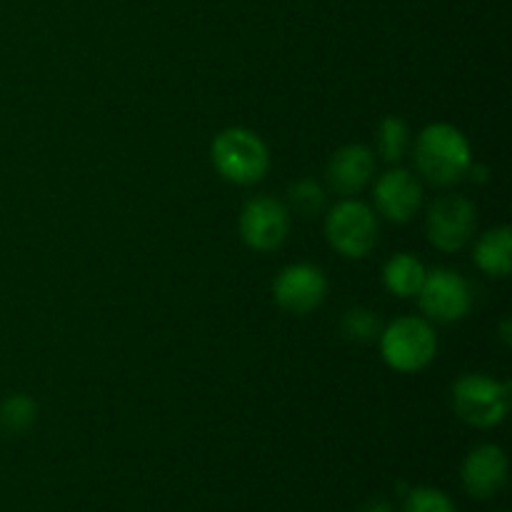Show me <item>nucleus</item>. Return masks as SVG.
Returning a JSON list of instances; mask_svg holds the SVG:
<instances>
[{
	"instance_id": "9d476101",
	"label": "nucleus",
	"mask_w": 512,
	"mask_h": 512,
	"mask_svg": "<svg viewBox=\"0 0 512 512\" xmlns=\"http://www.w3.org/2000/svg\"><path fill=\"white\" fill-rule=\"evenodd\" d=\"M373 200L378 213L390 223H410L423 205V185L410 170L393 168L378 178Z\"/></svg>"
},
{
	"instance_id": "6e6552de",
	"label": "nucleus",
	"mask_w": 512,
	"mask_h": 512,
	"mask_svg": "<svg viewBox=\"0 0 512 512\" xmlns=\"http://www.w3.org/2000/svg\"><path fill=\"white\" fill-rule=\"evenodd\" d=\"M290 233V210L273 195H255L240 210V238L250 250L270 253Z\"/></svg>"
},
{
	"instance_id": "6ab92c4d",
	"label": "nucleus",
	"mask_w": 512,
	"mask_h": 512,
	"mask_svg": "<svg viewBox=\"0 0 512 512\" xmlns=\"http://www.w3.org/2000/svg\"><path fill=\"white\" fill-rule=\"evenodd\" d=\"M405 512H458L453 500L435 488H415L405 498Z\"/></svg>"
},
{
	"instance_id": "39448f33",
	"label": "nucleus",
	"mask_w": 512,
	"mask_h": 512,
	"mask_svg": "<svg viewBox=\"0 0 512 512\" xmlns=\"http://www.w3.org/2000/svg\"><path fill=\"white\" fill-rule=\"evenodd\" d=\"M325 238L343 258H365L378 243V218L360 200H340L325 218Z\"/></svg>"
},
{
	"instance_id": "ddd939ff",
	"label": "nucleus",
	"mask_w": 512,
	"mask_h": 512,
	"mask_svg": "<svg viewBox=\"0 0 512 512\" xmlns=\"http://www.w3.org/2000/svg\"><path fill=\"white\" fill-rule=\"evenodd\" d=\"M473 258L475 265L490 278H508L512 273V230L508 225L480 235Z\"/></svg>"
},
{
	"instance_id": "a211bd4d",
	"label": "nucleus",
	"mask_w": 512,
	"mask_h": 512,
	"mask_svg": "<svg viewBox=\"0 0 512 512\" xmlns=\"http://www.w3.org/2000/svg\"><path fill=\"white\" fill-rule=\"evenodd\" d=\"M290 205L303 218H313L325 208V190L313 178H303L288 188Z\"/></svg>"
},
{
	"instance_id": "dca6fc26",
	"label": "nucleus",
	"mask_w": 512,
	"mask_h": 512,
	"mask_svg": "<svg viewBox=\"0 0 512 512\" xmlns=\"http://www.w3.org/2000/svg\"><path fill=\"white\" fill-rule=\"evenodd\" d=\"M340 330H343V335L348 340L365 345V343H373V340L380 338V333H383V325H380V318L373 313V310L353 308L343 315Z\"/></svg>"
},
{
	"instance_id": "9b49d317",
	"label": "nucleus",
	"mask_w": 512,
	"mask_h": 512,
	"mask_svg": "<svg viewBox=\"0 0 512 512\" xmlns=\"http://www.w3.org/2000/svg\"><path fill=\"white\" fill-rule=\"evenodd\" d=\"M465 493L478 500H488L508 483V458L498 445H480L470 450L463 463Z\"/></svg>"
},
{
	"instance_id": "412c9836",
	"label": "nucleus",
	"mask_w": 512,
	"mask_h": 512,
	"mask_svg": "<svg viewBox=\"0 0 512 512\" xmlns=\"http://www.w3.org/2000/svg\"><path fill=\"white\" fill-rule=\"evenodd\" d=\"M365 512H390V505L388 503H373V505H368V510Z\"/></svg>"
},
{
	"instance_id": "0eeeda50",
	"label": "nucleus",
	"mask_w": 512,
	"mask_h": 512,
	"mask_svg": "<svg viewBox=\"0 0 512 512\" xmlns=\"http://www.w3.org/2000/svg\"><path fill=\"white\" fill-rule=\"evenodd\" d=\"M420 310L433 323H458L473 308V293L468 280L450 268L428 270L418 293Z\"/></svg>"
},
{
	"instance_id": "f257e3e1",
	"label": "nucleus",
	"mask_w": 512,
	"mask_h": 512,
	"mask_svg": "<svg viewBox=\"0 0 512 512\" xmlns=\"http://www.w3.org/2000/svg\"><path fill=\"white\" fill-rule=\"evenodd\" d=\"M415 165L433 185H455L468 175L473 150L463 130L450 123H433L415 140Z\"/></svg>"
},
{
	"instance_id": "20e7f679",
	"label": "nucleus",
	"mask_w": 512,
	"mask_h": 512,
	"mask_svg": "<svg viewBox=\"0 0 512 512\" xmlns=\"http://www.w3.org/2000/svg\"><path fill=\"white\" fill-rule=\"evenodd\" d=\"M453 410L463 423L488 430L505 420L510 410V383L485 373H465L453 385Z\"/></svg>"
},
{
	"instance_id": "7ed1b4c3",
	"label": "nucleus",
	"mask_w": 512,
	"mask_h": 512,
	"mask_svg": "<svg viewBox=\"0 0 512 512\" xmlns=\"http://www.w3.org/2000/svg\"><path fill=\"white\" fill-rule=\"evenodd\" d=\"M380 353L385 363L398 373H418L428 368L438 355V335L430 320L405 315L383 328Z\"/></svg>"
},
{
	"instance_id": "423d86ee",
	"label": "nucleus",
	"mask_w": 512,
	"mask_h": 512,
	"mask_svg": "<svg viewBox=\"0 0 512 512\" xmlns=\"http://www.w3.org/2000/svg\"><path fill=\"white\" fill-rule=\"evenodd\" d=\"M478 210L465 195H440L433 200L425 218L428 240L443 253H458L473 240Z\"/></svg>"
},
{
	"instance_id": "f3484780",
	"label": "nucleus",
	"mask_w": 512,
	"mask_h": 512,
	"mask_svg": "<svg viewBox=\"0 0 512 512\" xmlns=\"http://www.w3.org/2000/svg\"><path fill=\"white\" fill-rule=\"evenodd\" d=\"M35 418H38V405L23 393L10 395L3 403V410H0V425L8 433H25L35 423Z\"/></svg>"
},
{
	"instance_id": "f03ea898",
	"label": "nucleus",
	"mask_w": 512,
	"mask_h": 512,
	"mask_svg": "<svg viewBox=\"0 0 512 512\" xmlns=\"http://www.w3.org/2000/svg\"><path fill=\"white\" fill-rule=\"evenodd\" d=\"M210 160L220 178L235 185H255L268 175L270 153L255 130L228 128L215 135Z\"/></svg>"
},
{
	"instance_id": "4468645a",
	"label": "nucleus",
	"mask_w": 512,
	"mask_h": 512,
	"mask_svg": "<svg viewBox=\"0 0 512 512\" xmlns=\"http://www.w3.org/2000/svg\"><path fill=\"white\" fill-rule=\"evenodd\" d=\"M428 268L413 253H398L385 263L383 285L398 298H415L425 283Z\"/></svg>"
},
{
	"instance_id": "1a4fd4ad",
	"label": "nucleus",
	"mask_w": 512,
	"mask_h": 512,
	"mask_svg": "<svg viewBox=\"0 0 512 512\" xmlns=\"http://www.w3.org/2000/svg\"><path fill=\"white\" fill-rule=\"evenodd\" d=\"M328 278L318 265L295 263L278 273L273 283V298L285 313L308 315L325 300Z\"/></svg>"
},
{
	"instance_id": "2eb2a0df",
	"label": "nucleus",
	"mask_w": 512,
	"mask_h": 512,
	"mask_svg": "<svg viewBox=\"0 0 512 512\" xmlns=\"http://www.w3.org/2000/svg\"><path fill=\"white\" fill-rule=\"evenodd\" d=\"M410 148V130L405 120L398 115H388L383 123L378 125V153L380 158L388 163H398L405 158Z\"/></svg>"
},
{
	"instance_id": "f8f14e48",
	"label": "nucleus",
	"mask_w": 512,
	"mask_h": 512,
	"mask_svg": "<svg viewBox=\"0 0 512 512\" xmlns=\"http://www.w3.org/2000/svg\"><path fill=\"white\" fill-rule=\"evenodd\" d=\"M375 175V158L373 150L365 145H345L330 158L325 168L328 185L338 195H358L373 183Z\"/></svg>"
},
{
	"instance_id": "aec40b11",
	"label": "nucleus",
	"mask_w": 512,
	"mask_h": 512,
	"mask_svg": "<svg viewBox=\"0 0 512 512\" xmlns=\"http://www.w3.org/2000/svg\"><path fill=\"white\" fill-rule=\"evenodd\" d=\"M500 338H503L505 345L512 343V320L510 318L503 320V328H500Z\"/></svg>"
}]
</instances>
